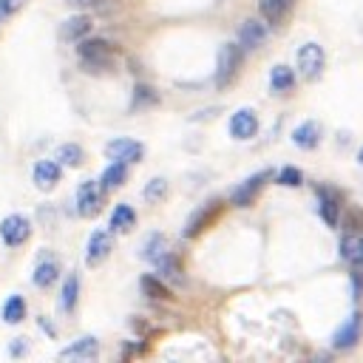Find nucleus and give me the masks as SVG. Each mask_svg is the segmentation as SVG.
Instances as JSON below:
<instances>
[{"mask_svg":"<svg viewBox=\"0 0 363 363\" xmlns=\"http://www.w3.org/2000/svg\"><path fill=\"white\" fill-rule=\"evenodd\" d=\"M77 57L85 65V71H105V68L113 65L116 48L105 37H85V40L77 43Z\"/></svg>","mask_w":363,"mask_h":363,"instance_id":"1","label":"nucleus"},{"mask_svg":"<svg viewBox=\"0 0 363 363\" xmlns=\"http://www.w3.org/2000/svg\"><path fill=\"white\" fill-rule=\"evenodd\" d=\"M241 62H244V48L238 43H224L218 48V57H216V88L218 91H224L235 82Z\"/></svg>","mask_w":363,"mask_h":363,"instance_id":"2","label":"nucleus"},{"mask_svg":"<svg viewBox=\"0 0 363 363\" xmlns=\"http://www.w3.org/2000/svg\"><path fill=\"white\" fill-rule=\"evenodd\" d=\"M295 65H298V74L303 77V79H318L320 74H323V68H326V51H323V45L320 43H303L301 48H298V54H295Z\"/></svg>","mask_w":363,"mask_h":363,"instance_id":"3","label":"nucleus"},{"mask_svg":"<svg viewBox=\"0 0 363 363\" xmlns=\"http://www.w3.org/2000/svg\"><path fill=\"white\" fill-rule=\"evenodd\" d=\"M74 204H77V216H82V218L99 216V210H102V204H105V187H102L99 182H94V179L82 182V184L77 187Z\"/></svg>","mask_w":363,"mask_h":363,"instance_id":"4","label":"nucleus"},{"mask_svg":"<svg viewBox=\"0 0 363 363\" xmlns=\"http://www.w3.org/2000/svg\"><path fill=\"white\" fill-rule=\"evenodd\" d=\"M31 238V218L23 213H11L0 221V241L6 247H23Z\"/></svg>","mask_w":363,"mask_h":363,"instance_id":"5","label":"nucleus"},{"mask_svg":"<svg viewBox=\"0 0 363 363\" xmlns=\"http://www.w3.org/2000/svg\"><path fill=\"white\" fill-rule=\"evenodd\" d=\"M105 156L111 162H128V164H136L145 159V145L139 139H130V136H116L105 145Z\"/></svg>","mask_w":363,"mask_h":363,"instance_id":"6","label":"nucleus"},{"mask_svg":"<svg viewBox=\"0 0 363 363\" xmlns=\"http://www.w3.org/2000/svg\"><path fill=\"white\" fill-rule=\"evenodd\" d=\"M272 179V170H258V173H252L250 179H244L233 193H230V204L233 207H250L255 199H258V193L264 190V184Z\"/></svg>","mask_w":363,"mask_h":363,"instance_id":"7","label":"nucleus"},{"mask_svg":"<svg viewBox=\"0 0 363 363\" xmlns=\"http://www.w3.org/2000/svg\"><path fill=\"white\" fill-rule=\"evenodd\" d=\"M363 337V315L360 312H352L332 335V349L335 352H349L357 346V340Z\"/></svg>","mask_w":363,"mask_h":363,"instance_id":"8","label":"nucleus"},{"mask_svg":"<svg viewBox=\"0 0 363 363\" xmlns=\"http://www.w3.org/2000/svg\"><path fill=\"white\" fill-rule=\"evenodd\" d=\"M258 128H261V122H258V113L252 108H238L227 122V130L235 142H250L258 133Z\"/></svg>","mask_w":363,"mask_h":363,"instance_id":"9","label":"nucleus"},{"mask_svg":"<svg viewBox=\"0 0 363 363\" xmlns=\"http://www.w3.org/2000/svg\"><path fill=\"white\" fill-rule=\"evenodd\" d=\"M113 250V233L111 230H94L85 241V264L88 267H99Z\"/></svg>","mask_w":363,"mask_h":363,"instance_id":"10","label":"nucleus"},{"mask_svg":"<svg viewBox=\"0 0 363 363\" xmlns=\"http://www.w3.org/2000/svg\"><path fill=\"white\" fill-rule=\"evenodd\" d=\"M62 179V164L57 159H40L34 167H31V182L37 190L43 193H51Z\"/></svg>","mask_w":363,"mask_h":363,"instance_id":"11","label":"nucleus"},{"mask_svg":"<svg viewBox=\"0 0 363 363\" xmlns=\"http://www.w3.org/2000/svg\"><path fill=\"white\" fill-rule=\"evenodd\" d=\"M320 136H323V128H320L318 119H303V122L295 125L292 133H289L292 145L301 147V150H315V147L320 145Z\"/></svg>","mask_w":363,"mask_h":363,"instance_id":"12","label":"nucleus"},{"mask_svg":"<svg viewBox=\"0 0 363 363\" xmlns=\"http://www.w3.org/2000/svg\"><path fill=\"white\" fill-rule=\"evenodd\" d=\"M99 357V340L94 335H82L65 349H60V360H96Z\"/></svg>","mask_w":363,"mask_h":363,"instance_id":"13","label":"nucleus"},{"mask_svg":"<svg viewBox=\"0 0 363 363\" xmlns=\"http://www.w3.org/2000/svg\"><path fill=\"white\" fill-rule=\"evenodd\" d=\"M218 213H221V201H216V199H213V201L201 204V207L187 218V224H184V230H182V233H184V238H196V235H199V233H201V230H204V227H207Z\"/></svg>","mask_w":363,"mask_h":363,"instance_id":"14","label":"nucleus"},{"mask_svg":"<svg viewBox=\"0 0 363 363\" xmlns=\"http://www.w3.org/2000/svg\"><path fill=\"white\" fill-rule=\"evenodd\" d=\"M91 28H94V20L88 17V14H71L68 20H62V26H60V37L62 40H68V43H79V40H85L88 34H91Z\"/></svg>","mask_w":363,"mask_h":363,"instance_id":"15","label":"nucleus"},{"mask_svg":"<svg viewBox=\"0 0 363 363\" xmlns=\"http://www.w3.org/2000/svg\"><path fill=\"white\" fill-rule=\"evenodd\" d=\"M264 40H267V26L261 23V20H244L241 26H238V45L244 48V51H255L258 45H264Z\"/></svg>","mask_w":363,"mask_h":363,"instance_id":"16","label":"nucleus"},{"mask_svg":"<svg viewBox=\"0 0 363 363\" xmlns=\"http://www.w3.org/2000/svg\"><path fill=\"white\" fill-rule=\"evenodd\" d=\"M315 196H318V213H320L323 224L335 230V227L340 224V204H337V196H335L329 187H318Z\"/></svg>","mask_w":363,"mask_h":363,"instance_id":"17","label":"nucleus"},{"mask_svg":"<svg viewBox=\"0 0 363 363\" xmlns=\"http://www.w3.org/2000/svg\"><path fill=\"white\" fill-rule=\"evenodd\" d=\"M57 278H60V261L51 258V255L48 258H40L37 267H34V272H31V284L37 289H48V286L57 284Z\"/></svg>","mask_w":363,"mask_h":363,"instance_id":"18","label":"nucleus"},{"mask_svg":"<svg viewBox=\"0 0 363 363\" xmlns=\"http://www.w3.org/2000/svg\"><path fill=\"white\" fill-rule=\"evenodd\" d=\"M340 258L346 264H357L363 261V230H346L340 235Z\"/></svg>","mask_w":363,"mask_h":363,"instance_id":"19","label":"nucleus"},{"mask_svg":"<svg viewBox=\"0 0 363 363\" xmlns=\"http://www.w3.org/2000/svg\"><path fill=\"white\" fill-rule=\"evenodd\" d=\"M153 269H156V275H162L164 281H173V284H182V281H184V267H182V261H179V255H176L173 250H167V252L153 264Z\"/></svg>","mask_w":363,"mask_h":363,"instance_id":"20","label":"nucleus"},{"mask_svg":"<svg viewBox=\"0 0 363 363\" xmlns=\"http://www.w3.org/2000/svg\"><path fill=\"white\" fill-rule=\"evenodd\" d=\"M77 303H79V275L77 272H68L65 281H62V286H60V312L74 315Z\"/></svg>","mask_w":363,"mask_h":363,"instance_id":"21","label":"nucleus"},{"mask_svg":"<svg viewBox=\"0 0 363 363\" xmlns=\"http://www.w3.org/2000/svg\"><path fill=\"white\" fill-rule=\"evenodd\" d=\"M136 227V210L130 207V204H116L113 210H111V218H108V230L111 233H128V230H133Z\"/></svg>","mask_w":363,"mask_h":363,"instance_id":"22","label":"nucleus"},{"mask_svg":"<svg viewBox=\"0 0 363 363\" xmlns=\"http://www.w3.org/2000/svg\"><path fill=\"white\" fill-rule=\"evenodd\" d=\"M167 250H170V247H167L164 233H150V235H145V241H142V247H139V258L147 261V264H156Z\"/></svg>","mask_w":363,"mask_h":363,"instance_id":"23","label":"nucleus"},{"mask_svg":"<svg viewBox=\"0 0 363 363\" xmlns=\"http://www.w3.org/2000/svg\"><path fill=\"white\" fill-rule=\"evenodd\" d=\"M139 289H142V295H147V298H153V301H173V292H170V286L164 284L162 275L145 272V275L139 278Z\"/></svg>","mask_w":363,"mask_h":363,"instance_id":"24","label":"nucleus"},{"mask_svg":"<svg viewBox=\"0 0 363 363\" xmlns=\"http://www.w3.org/2000/svg\"><path fill=\"white\" fill-rule=\"evenodd\" d=\"M289 9H292V0H258V11H261L264 23H269V26H281L286 20Z\"/></svg>","mask_w":363,"mask_h":363,"instance_id":"25","label":"nucleus"},{"mask_svg":"<svg viewBox=\"0 0 363 363\" xmlns=\"http://www.w3.org/2000/svg\"><path fill=\"white\" fill-rule=\"evenodd\" d=\"M295 68H289V65H284V62H278V65H272L269 68V88L275 91V94H289L292 88H295Z\"/></svg>","mask_w":363,"mask_h":363,"instance_id":"26","label":"nucleus"},{"mask_svg":"<svg viewBox=\"0 0 363 363\" xmlns=\"http://www.w3.org/2000/svg\"><path fill=\"white\" fill-rule=\"evenodd\" d=\"M26 315H28L26 298H23V295H9V298H6V303H3V309H0L3 323L17 326V323H23V320H26Z\"/></svg>","mask_w":363,"mask_h":363,"instance_id":"27","label":"nucleus"},{"mask_svg":"<svg viewBox=\"0 0 363 363\" xmlns=\"http://www.w3.org/2000/svg\"><path fill=\"white\" fill-rule=\"evenodd\" d=\"M125 182H128V162H111V164L102 170V176H99V184L105 187V193L119 190Z\"/></svg>","mask_w":363,"mask_h":363,"instance_id":"28","label":"nucleus"},{"mask_svg":"<svg viewBox=\"0 0 363 363\" xmlns=\"http://www.w3.org/2000/svg\"><path fill=\"white\" fill-rule=\"evenodd\" d=\"M159 102V91L145 85V82H136L133 85V96H130V111H145V108H153Z\"/></svg>","mask_w":363,"mask_h":363,"instance_id":"29","label":"nucleus"},{"mask_svg":"<svg viewBox=\"0 0 363 363\" xmlns=\"http://www.w3.org/2000/svg\"><path fill=\"white\" fill-rule=\"evenodd\" d=\"M62 167H79L85 162V150L77 145V142H65L57 147V156H54Z\"/></svg>","mask_w":363,"mask_h":363,"instance_id":"30","label":"nucleus"},{"mask_svg":"<svg viewBox=\"0 0 363 363\" xmlns=\"http://www.w3.org/2000/svg\"><path fill=\"white\" fill-rule=\"evenodd\" d=\"M164 196H167V179H162V176L150 179V182L145 184V190H142V199L150 201V204H159Z\"/></svg>","mask_w":363,"mask_h":363,"instance_id":"31","label":"nucleus"},{"mask_svg":"<svg viewBox=\"0 0 363 363\" xmlns=\"http://www.w3.org/2000/svg\"><path fill=\"white\" fill-rule=\"evenodd\" d=\"M275 184H281V187H301L303 184V173L295 164H284L275 173Z\"/></svg>","mask_w":363,"mask_h":363,"instance_id":"32","label":"nucleus"},{"mask_svg":"<svg viewBox=\"0 0 363 363\" xmlns=\"http://www.w3.org/2000/svg\"><path fill=\"white\" fill-rule=\"evenodd\" d=\"M349 267H352V272H349V281H352V298L360 301V298H363V261L349 264Z\"/></svg>","mask_w":363,"mask_h":363,"instance_id":"33","label":"nucleus"},{"mask_svg":"<svg viewBox=\"0 0 363 363\" xmlns=\"http://www.w3.org/2000/svg\"><path fill=\"white\" fill-rule=\"evenodd\" d=\"M31 352V340L28 337H11V343H9V354L11 357H26Z\"/></svg>","mask_w":363,"mask_h":363,"instance_id":"34","label":"nucleus"},{"mask_svg":"<svg viewBox=\"0 0 363 363\" xmlns=\"http://www.w3.org/2000/svg\"><path fill=\"white\" fill-rule=\"evenodd\" d=\"M23 6H26V0H0V20L14 17V14H17Z\"/></svg>","mask_w":363,"mask_h":363,"instance_id":"35","label":"nucleus"},{"mask_svg":"<svg viewBox=\"0 0 363 363\" xmlns=\"http://www.w3.org/2000/svg\"><path fill=\"white\" fill-rule=\"evenodd\" d=\"M71 9H77V11H91V9H99V6H105L108 0H65Z\"/></svg>","mask_w":363,"mask_h":363,"instance_id":"36","label":"nucleus"},{"mask_svg":"<svg viewBox=\"0 0 363 363\" xmlns=\"http://www.w3.org/2000/svg\"><path fill=\"white\" fill-rule=\"evenodd\" d=\"M37 323H40V329H43V332H45L48 337H54V335H57V329H54V323H51V320H48L45 315H43V318H37Z\"/></svg>","mask_w":363,"mask_h":363,"instance_id":"37","label":"nucleus"},{"mask_svg":"<svg viewBox=\"0 0 363 363\" xmlns=\"http://www.w3.org/2000/svg\"><path fill=\"white\" fill-rule=\"evenodd\" d=\"M357 162H360V164H363V147H360V153H357Z\"/></svg>","mask_w":363,"mask_h":363,"instance_id":"38","label":"nucleus"}]
</instances>
